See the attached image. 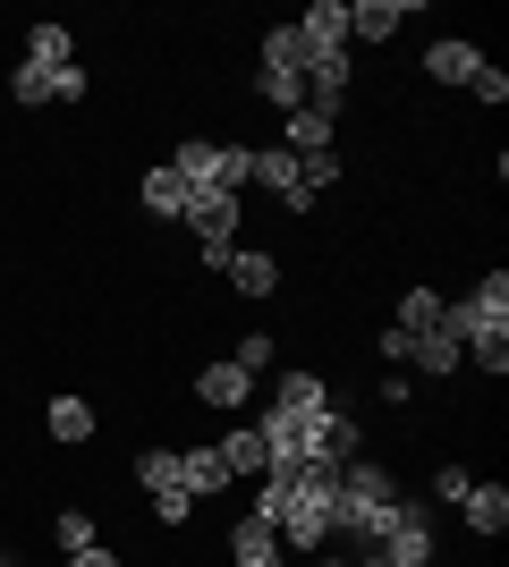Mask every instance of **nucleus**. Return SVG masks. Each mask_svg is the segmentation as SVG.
I'll use <instances>...</instances> for the list:
<instances>
[{
	"instance_id": "nucleus-1",
	"label": "nucleus",
	"mask_w": 509,
	"mask_h": 567,
	"mask_svg": "<svg viewBox=\"0 0 509 567\" xmlns=\"http://www.w3.org/2000/svg\"><path fill=\"white\" fill-rule=\"evenodd\" d=\"M450 331H459L476 373H492V381L509 373V271H485L467 297H450Z\"/></svg>"
},
{
	"instance_id": "nucleus-2",
	"label": "nucleus",
	"mask_w": 509,
	"mask_h": 567,
	"mask_svg": "<svg viewBox=\"0 0 509 567\" xmlns=\"http://www.w3.org/2000/svg\"><path fill=\"white\" fill-rule=\"evenodd\" d=\"M399 474L383 466V457H357V466H339V499H332V543H383L390 508H399Z\"/></svg>"
},
{
	"instance_id": "nucleus-3",
	"label": "nucleus",
	"mask_w": 509,
	"mask_h": 567,
	"mask_svg": "<svg viewBox=\"0 0 509 567\" xmlns=\"http://www.w3.org/2000/svg\"><path fill=\"white\" fill-rule=\"evenodd\" d=\"M170 169H179L195 195H246V187H255V144H238V136H187L179 153H170Z\"/></svg>"
},
{
	"instance_id": "nucleus-4",
	"label": "nucleus",
	"mask_w": 509,
	"mask_h": 567,
	"mask_svg": "<svg viewBox=\"0 0 509 567\" xmlns=\"http://www.w3.org/2000/svg\"><path fill=\"white\" fill-rule=\"evenodd\" d=\"M255 102L289 118L306 102V51H297V25H264V43H255Z\"/></svg>"
},
{
	"instance_id": "nucleus-5",
	"label": "nucleus",
	"mask_w": 509,
	"mask_h": 567,
	"mask_svg": "<svg viewBox=\"0 0 509 567\" xmlns=\"http://www.w3.org/2000/svg\"><path fill=\"white\" fill-rule=\"evenodd\" d=\"M383 567H441V525H434V508L425 499H399L390 508V525H383V543H365Z\"/></svg>"
},
{
	"instance_id": "nucleus-6",
	"label": "nucleus",
	"mask_w": 509,
	"mask_h": 567,
	"mask_svg": "<svg viewBox=\"0 0 509 567\" xmlns=\"http://www.w3.org/2000/svg\"><path fill=\"white\" fill-rule=\"evenodd\" d=\"M179 229H195V255H204V271H221V262L238 255V229H246V204L238 195H195L187 220Z\"/></svg>"
},
{
	"instance_id": "nucleus-7",
	"label": "nucleus",
	"mask_w": 509,
	"mask_h": 567,
	"mask_svg": "<svg viewBox=\"0 0 509 567\" xmlns=\"http://www.w3.org/2000/svg\"><path fill=\"white\" fill-rule=\"evenodd\" d=\"M85 94H94L85 60L77 69H26V60H9V102L18 111H51V102H85Z\"/></svg>"
},
{
	"instance_id": "nucleus-8",
	"label": "nucleus",
	"mask_w": 509,
	"mask_h": 567,
	"mask_svg": "<svg viewBox=\"0 0 509 567\" xmlns=\"http://www.w3.org/2000/svg\"><path fill=\"white\" fill-rule=\"evenodd\" d=\"M255 187H264V195H272V204H281L289 220H306V213H315V195H306V169H297V153H289V144H255Z\"/></svg>"
},
{
	"instance_id": "nucleus-9",
	"label": "nucleus",
	"mask_w": 509,
	"mask_h": 567,
	"mask_svg": "<svg viewBox=\"0 0 509 567\" xmlns=\"http://www.w3.org/2000/svg\"><path fill=\"white\" fill-rule=\"evenodd\" d=\"M306 457H323V466H357V457H365V415L332 399L315 415V450H306Z\"/></svg>"
},
{
	"instance_id": "nucleus-10",
	"label": "nucleus",
	"mask_w": 509,
	"mask_h": 567,
	"mask_svg": "<svg viewBox=\"0 0 509 567\" xmlns=\"http://www.w3.org/2000/svg\"><path fill=\"white\" fill-rule=\"evenodd\" d=\"M230 567H289V550H281V534H272V517H255V508H238L230 517Z\"/></svg>"
},
{
	"instance_id": "nucleus-11",
	"label": "nucleus",
	"mask_w": 509,
	"mask_h": 567,
	"mask_svg": "<svg viewBox=\"0 0 509 567\" xmlns=\"http://www.w3.org/2000/svg\"><path fill=\"white\" fill-rule=\"evenodd\" d=\"M221 280H230V297L264 306V297H281V255H272V246H238V255L221 262Z\"/></svg>"
},
{
	"instance_id": "nucleus-12",
	"label": "nucleus",
	"mask_w": 509,
	"mask_h": 567,
	"mask_svg": "<svg viewBox=\"0 0 509 567\" xmlns=\"http://www.w3.org/2000/svg\"><path fill=\"white\" fill-rule=\"evenodd\" d=\"M476 69H485V51L467 43V34H441V43H425V69H416V76H425V85L467 94V76H476Z\"/></svg>"
},
{
	"instance_id": "nucleus-13",
	"label": "nucleus",
	"mask_w": 509,
	"mask_h": 567,
	"mask_svg": "<svg viewBox=\"0 0 509 567\" xmlns=\"http://www.w3.org/2000/svg\"><path fill=\"white\" fill-rule=\"evenodd\" d=\"M281 127H289L281 144H289L297 162H315V153H339V111H323V102H297Z\"/></svg>"
},
{
	"instance_id": "nucleus-14",
	"label": "nucleus",
	"mask_w": 509,
	"mask_h": 567,
	"mask_svg": "<svg viewBox=\"0 0 509 567\" xmlns=\"http://www.w3.org/2000/svg\"><path fill=\"white\" fill-rule=\"evenodd\" d=\"M43 432L60 441V450H94L102 415H94V399H77V390H60V399L43 406Z\"/></svg>"
},
{
	"instance_id": "nucleus-15",
	"label": "nucleus",
	"mask_w": 509,
	"mask_h": 567,
	"mask_svg": "<svg viewBox=\"0 0 509 567\" xmlns=\"http://www.w3.org/2000/svg\"><path fill=\"white\" fill-rule=\"evenodd\" d=\"M136 204H145V220H187V204H195V187L179 178L170 162H153L145 178H136Z\"/></svg>"
},
{
	"instance_id": "nucleus-16",
	"label": "nucleus",
	"mask_w": 509,
	"mask_h": 567,
	"mask_svg": "<svg viewBox=\"0 0 509 567\" xmlns=\"http://www.w3.org/2000/svg\"><path fill=\"white\" fill-rule=\"evenodd\" d=\"M195 399L213 406V415H238V406L255 399V381H246L230 355H213V364H195Z\"/></svg>"
},
{
	"instance_id": "nucleus-17",
	"label": "nucleus",
	"mask_w": 509,
	"mask_h": 567,
	"mask_svg": "<svg viewBox=\"0 0 509 567\" xmlns=\"http://www.w3.org/2000/svg\"><path fill=\"white\" fill-rule=\"evenodd\" d=\"M408 373H425V381H450V373H467V348H459V331L441 322V331L408 339Z\"/></svg>"
},
{
	"instance_id": "nucleus-18",
	"label": "nucleus",
	"mask_w": 509,
	"mask_h": 567,
	"mask_svg": "<svg viewBox=\"0 0 509 567\" xmlns=\"http://www.w3.org/2000/svg\"><path fill=\"white\" fill-rule=\"evenodd\" d=\"M408 18H416V0H357V9H348V51L357 43H390Z\"/></svg>"
},
{
	"instance_id": "nucleus-19",
	"label": "nucleus",
	"mask_w": 509,
	"mask_h": 567,
	"mask_svg": "<svg viewBox=\"0 0 509 567\" xmlns=\"http://www.w3.org/2000/svg\"><path fill=\"white\" fill-rule=\"evenodd\" d=\"M26 69H77V25H60V18H34L26 25V51H18Z\"/></svg>"
},
{
	"instance_id": "nucleus-20",
	"label": "nucleus",
	"mask_w": 509,
	"mask_h": 567,
	"mask_svg": "<svg viewBox=\"0 0 509 567\" xmlns=\"http://www.w3.org/2000/svg\"><path fill=\"white\" fill-rule=\"evenodd\" d=\"M297 43L306 51H348V0H306V9H297Z\"/></svg>"
},
{
	"instance_id": "nucleus-21",
	"label": "nucleus",
	"mask_w": 509,
	"mask_h": 567,
	"mask_svg": "<svg viewBox=\"0 0 509 567\" xmlns=\"http://www.w3.org/2000/svg\"><path fill=\"white\" fill-rule=\"evenodd\" d=\"M459 517H467V534H476V543H492V534H509V483H467Z\"/></svg>"
},
{
	"instance_id": "nucleus-22",
	"label": "nucleus",
	"mask_w": 509,
	"mask_h": 567,
	"mask_svg": "<svg viewBox=\"0 0 509 567\" xmlns=\"http://www.w3.org/2000/svg\"><path fill=\"white\" fill-rule=\"evenodd\" d=\"M213 450H221V466H230V483H264V466H272V450H264V432H255V424L221 432Z\"/></svg>"
},
{
	"instance_id": "nucleus-23",
	"label": "nucleus",
	"mask_w": 509,
	"mask_h": 567,
	"mask_svg": "<svg viewBox=\"0 0 509 567\" xmlns=\"http://www.w3.org/2000/svg\"><path fill=\"white\" fill-rule=\"evenodd\" d=\"M272 406H289V415H323V406H332V381H323L315 364H289V373L272 381Z\"/></svg>"
},
{
	"instance_id": "nucleus-24",
	"label": "nucleus",
	"mask_w": 509,
	"mask_h": 567,
	"mask_svg": "<svg viewBox=\"0 0 509 567\" xmlns=\"http://www.w3.org/2000/svg\"><path fill=\"white\" fill-rule=\"evenodd\" d=\"M441 322H450V297H441V288H425V280H416L408 297H399V313H390V331H408V339L441 331Z\"/></svg>"
},
{
	"instance_id": "nucleus-25",
	"label": "nucleus",
	"mask_w": 509,
	"mask_h": 567,
	"mask_svg": "<svg viewBox=\"0 0 509 567\" xmlns=\"http://www.w3.org/2000/svg\"><path fill=\"white\" fill-rule=\"evenodd\" d=\"M179 474H187V492H195V499H221V492H230V466H221V450H213V441L179 450Z\"/></svg>"
},
{
	"instance_id": "nucleus-26",
	"label": "nucleus",
	"mask_w": 509,
	"mask_h": 567,
	"mask_svg": "<svg viewBox=\"0 0 509 567\" xmlns=\"http://www.w3.org/2000/svg\"><path fill=\"white\" fill-rule=\"evenodd\" d=\"M136 483H145V499H153V492H187V474H179V450H170V441L136 450ZM187 499H195V492H187Z\"/></svg>"
},
{
	"instance_id": "nucleus-27",
	"label": "nucleus",
	"mask_w": 509,
	"mask_h": 567,
	"mask_svg": "<svg viewBox=\"0 0 509 567\" xmlns=\"http://www.w3.org/2000/svg\"><path fill=\"white\" fill-rule=\"evenodd\" d=\"M51 543H60V559H77V550H94V543H102L94 508H60V517H51Z\"/></svg>"
},
{
	"instance_id": "nucleus-28",
	"label": "nucleus",
	"mask_w": 509,
	"mask_h": 567,
	"mask_svg": "<svg viewBox=\"0 0 509 567\" xmlns=\"http://www.w3.org/2000/svg\"><path fill=\"white\" fill-rule=\"evenodd\" d=\"M230 364H238V373H246V381H264V373H272V364H281V339H272V331H246V339H238V348H230Z\"/></svg>"
},
{
	"instance_id": "nucleus-29",
	"label": "nucleus",
	"mask_w": 509,
	"mask_h": 567,
	"mask_svg": "<svg viewBox=\"0 0 509 567\" xmlns=\"http://www.w3.org/2000/svg\"><path fill=\"white\" fill-rule=\"evenodd\" d=\"M467 483H476V474H467L459 457H450V466H434V483H425L434 499H425V508H459V499H467Z\"/></svg>"
},
{
	"instance_id": "nucleus-30",
	"label": "nucleus",
	"mask_w": 509,
	"mask_h": 567,
	"mask_svg": "<svg viewBox=\"0 0 509 567\" xmlns=\"http://www.w3.org/2000/svg\"><path fill=\"white\" fill-rule=\"evenodd\" d=\"M467 102H485V111H501V102H509V69H501V60H485V69L467 76Z\"/></svg>"
},
{
	"instance_id": "nucleus-31",
	"label": "nucleus",
	"mask_w": 509,
	"mask_h": 567,
	"mask_svg": "<svg viewBox=\"0 0 509 567\" xmlns=\"http://www.w3.org/2000/svg\"><path fill=\"white\" fill-rule=\"evenodd\" d=\"M374 355H383L390 373H408V331H390V322H383V331H374Z\"/></svg>"
},
{
	"instance_id": "nucleus-32",
	"label": "nucleus",
	"mask_w": 509,
	"mask_h": 567,
	"mask_svg": "<svg viewBox=\"0 0 509 567\" xmlns=\"http://www.w3.org/2000/svg\"><path fill=\"white\" fill-rule=\"evenodd\" d=\"M153 517H162V525H187L195 499H187V492H153Z\"/></svg>"
},
{
	"instance_id": "nucleus-33",
	"label": "nucleus",
	"mask_w": 509,
	"mask_h": 567,
	"mask_svg": "<svg viewBox=\"0 0 509 567\" xmlns=\"http://www.w3.org/2000/svg\"><path fill=\"white\" fill-rule=\"evenodd\" d=\"M374 399H383V406H390V415H399V406H408V399H416V373H383V390H374Z\"/></svg>"
},
{
	"instance_id": "nucleus-34",
	"label": "nucleus",
	"mask_w": 509,
	"mask_h": 567,
	"mask_svg": "<svg viewBox=\"0 0 509 567\" xmlns=\"http://www.w3.org/2000/svg\"><path fill=\"white\" fill-rule=\"evenodd\" d=\"M69 567H120V550H102V543H94V550H77Z\"/></svg>"
},
{
	"instance_id": "nucleus-35",
	"label": "nucleus",
	"mask_w": 509,
	"mask_h": 567,
	"mask_svg": "<svg viewBox=\"0 0 509 567\" xmlns=\"http://www.w3.org/2000/svg\"><path fill=\"white\" fill-rule=\"evenodd\" d=\"M0 567H26V559H18V550H0Z\"/></svg>"
}]
</instances>
